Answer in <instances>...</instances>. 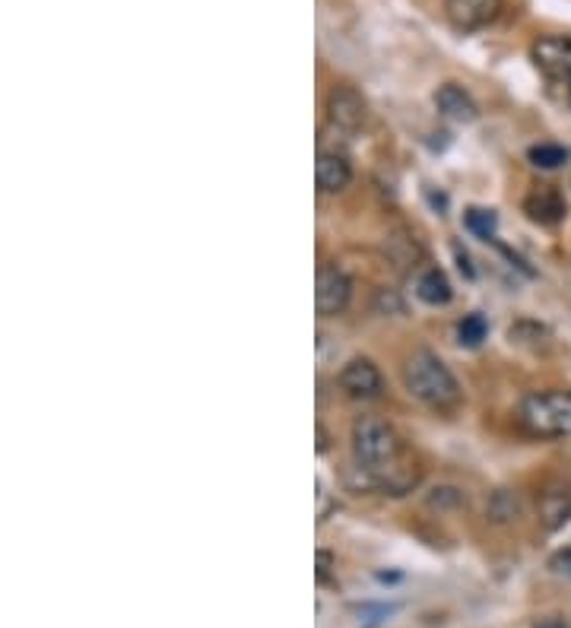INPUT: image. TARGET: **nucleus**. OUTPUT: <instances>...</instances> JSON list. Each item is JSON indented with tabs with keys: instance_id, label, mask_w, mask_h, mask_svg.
Masks as SVG:
<instances>
[{
	"instance_id": "1",
	"label": "nucleus",
	"mask_w": 571,
	"mask_h": 628,
	"mask_svg": "<svg viewBox=\"0 0 571 628\" xmlns=\"http://www.w3.org/2000/svg\"><path fill=\"white\" fill-rule=\"evenodd\" d=\"M401 375H404L406 391L432 410H454L461 403V384L454 371L426 346L406 353Z\"/></svg>"
},
{
	"instance_id": "2",
	"label": "nucleus",
	"mask_w": 571,
	"mask_h": 628,
	"mask_svg": "<svg viewBox=\"0 0 571 628\" xmlns=\"http://www.w3.org/2000/svg\"><path fill=\"white\" fill-rule=\"evenodd\" d=\"M518 423L534 438L571 435V391H534L518 403Z\"/></svg>"
},
{
	"instance_id": "3",
	"label": "nucleus",
	"mask_w": 571,
	"mask_h": 628,
	"mask_svg": "<svg viewBox=\"0 0 571 628\" xmlns=\"http://www.w3.org/2000/svg\"><path fill=\"white\" fill-rule=\"evenodd\" d=\"M349 448L356 466H378V463L397 461L404 454L401 435L391 423L378 416H359L349 429Z\"/></svg>"
},
{
	"instance_id": "4",
	"label": "nucleus",
	"mask_w": 571,
	"mask_h": 628,
	"mask_svg": "<svg viewBox=\"0 0 571 628\" xmlns=\"http://www.w3.org/2000/svg\"><path fill=\"white\" fill-rule=\"evenodd\" d=\"M359 479H356V489L362 493H381V496H406L419 486L423 479V470L419 463L409 461V458H397V461L378 463V466H356Z\"/></svg>"
},
{
	"instance_id": "5",
	"label": "nucleus",
	"mask_w": 571,
	"mask_h": 628,
	"mask_svg": "<svg viewBox=\"0 0 571 628\" xmlns=\"http://www.w3.org/2000/svg\"><path fill=\"white\" fill-rule=\"evenodd\" d=\"M353 301V280L346 276V270L336 264H324L318 270V283H314V305L321 318H336L349 308Z\"/></svg>"
},
{
	"instance_id": "6",
	"label": "nucleus",
	"mask_w": 571,
	"mask_h": 628,
	"mask_svg": "<svg viewBox=\"0 0 571 628\" xmlns=\"http://www.w3.org/2000/svg\"><path fill=\"white\" fill-rule=\"evenodd\" d=\"M328 121L334 125L336 131H362V125L369 121V102L356 86L340 83L328 93Z\"/></svg>"
},
{
	"instance_id": "7",
	"label": "nucleus",
	"mask_w": 571,
	"mask_h": 628,
	"mask_svg": "<svg viewBox=\"0 0 571 628\" xmlns=\"http://www.w3.org/2000/svg\"><path fill=\"white\" fill-rule=\"evenodd\" d=\"M504 0H444V16L457 33H479L492 26Z\"/></svg>"
},
{
	"instance_id": "8",
	"label": "nucleus",
	"mask_w": 571,
	"mask_h": 628,
	"mask_svg": "<svg viewBox=\"0 0 571 628\" xmlns=\"http://www.w3.org/2000/svg\"><path fill=\"white\" fill-rule=\"evenodd\" d=\"M531 58L534 64L559 83L571 80V35H539L531 45Z\"/></svg>"
},
{
	"instance_id": "9",
	"label": "nucleus",
	"mask_w": 571,
	"mask_h": 628,
	"mask_svg": "<svg viewBox=\"0 0 571 628\" xmlns=\"http://www.w3.org/2000/svg\"><path fill=\"white\" fill-rule=\"evenodd\" d=\"M340 388L349 394V398L356 400H371L381 394V388H384V378H381V371H378V365L366 359V356H356V359H349V363L340 368Z\"/></svg>"
},
{
	"instance_id": "10",
	"label": "nucleus",
	"mask_w": 571,
	"mask_h": 628,
	"mask_svg": "<svg viewBox=\"0 0 571 628\" xmlns=\"http://www.w3.org/2000/svg\"><path fill=\"white\" fill-rule=\"evenodd\" d=\"M314 178H318V191L321 194H340L353 181V163L343 153H336V150H321L318 153V166H314Z\"/></svg>"
},
{
	"instance_id": "11",
	"label": "nucleus",
	"mask_w": 571,
	"mask_h": 628,
	"mask_svg": "<svg viewBox=\"0 0 571 628\" xmlns=\"http://www.w3.org/2000/svg\"><path fill=\"white\" fill-rule=\"evenodd\" d=\"M539 521L546 530L566 528L571 521V486L552 483L539 493Z\"/></svg>"
},
{
	"instance_id": "12",
	"label": "nucleus",
	"mask_w": 571,
	"mask_h": 628,
	"mask_svg": "<svg viewBox=\"0 0 571 628\" xmlns=\"http://www.w3.org/2000/svg\"><path fill=\"white\" fill-rule=\"evenodd\" d=\"M436 105L448 121H457V125H471V121H476V115H479V108H476L471 93H467L464 86H457V83L438 86Z\"/></svg>"
},
{
	"instance_id": "13",
	"label": "nucleus",
	"mask_w": 571,
	"mask_h": 628,
	"mask_svg": "<svg viewBox=\"0 0 571 628\" xmlns=\"http://www.w3.org/2000/svg\"><path fill=\"white\" fill-rule=\"evenodd\" d=\"M524 213L539 223V226H559L562 220H566V213H569V206H566V200L559 191H552V188H537L534 194H527L524 198Z\"/></svg>"
},
{
	"instance_id": "14",
	"label": "nucleus",
	"mask_w": 571,
	"mask_h": 628,
	"mask_svg": "<svg viewBox=\"0 0 571 628\" xmlns=\"http://www.w3.org/2000/svg\"><path fill=\"white\" fill-rule=\"evenodd\" d=\"M451 296H454V289H451V280H448V273L441 266H423L419 270V276H416V298L419 301L441 308V305L451 301Z\"/></svg>"
},
{
	"instance_id": "15",
	"label": "nucleus",
	"mask_w": 571,
	"mask_h": 628,
	"mask_svg": "<svg viewBox=\"0 0 571 628\" xmlns=\"http://www.w3.org/2000/svg\"><path fill=\"white\" fill-rule=\"evenodd\" d=\"M527 159H531V166L552 171V168H559L569 163V150H566V146H559V143H534V146L527 150Z\"/></svg>"
},
{
	"instance_id": "16",
	"label": "nucleus",
	"mask_w": 571,
	"mask_h": 628,
	"mask_svg": "<svg viewBox=\"0 0 571 628\" xmlns=\"http://www.w3.org/2000/svg\"><path fill=\"white\" fill-rule=\"evenodd\" d=\"M486 336H489V324H486L483 315H467V318L457 324V340H461V346H467V349H476Z\"/></svg>"
},
{
	"instance_id": "17",
	"label": "nucleus",
	"mask_w": 571,
	"mask_h": 628,
	"mask_svg": "<svg viewBox=\"0 0 571 628\" xmlns=\"http://www.w3.org/2000/svg\"><path fill=\"white\" fill-rule=\"evenodd\" d=\"M464 223H467V229L473 235H479V238H496V226H499V216L492 213V210H479V206H473L464 213Z\"/></svg>"
},
{
	"instance_id": "18",
	"label": "nucleus",
	"mask_w": 571,
	"mask_h": 628,
	"mask_svg": "<svg viewBox=\"0 0 571 628\" xmlns=\"http://www.w3.org/2000/svg\"><path fill=\"white\" fill-rule=\"evenodd\" d=\"M331 568H334V556L321 549V553H318V581H328Z\"/></svg>"
},
{
	"instance_id": "19",
	"label": "nucleus",
	"mask_w": 571,
	"mask_h": 628,
	"mask_svg": "<svg viewBox=\"0 0 571 628\" xmlns=\"http://www.w3.org/2000/svg\"><path fill=\"white\" fill-rule=\"evenodd\" d=\"M454 254H457V266H461V270H464V273L473 280V276H476V270H473V264H471V254H467L461 245H454Z\"/></svg>"
},
{
	"instance_id": "20",
	"label": "nucleus",
	"mask_w": 571,
	"mask_h": 628,
	"mask_svg": "<svg viewBox=\"0 0 571 628\" xmlns=\"http://www.w3.org/2000/svg\"><path fill=\"white\" fill-rule=\"evenodd\" d=\"M531 628H569V623L559 619V616H543V619H537Z\"/></svg>"
},
{
	"instance_id": "21",
	"label": "nucleus",
	"mask_w": 571,
	"mask_h": 628,
	"mask_svg": "<svg viewBox=\"0 0 571 628\" xmlns=\"http://www.w3.org/2000/svg\"><path fill=\"white\" fill-rule=\"evenodd\" d=\"M318 451H328V431H324V426H318Z\"/></svg>"
},
{
	"instance_id": "22",
	"label": "nucleus",
	"mask_w": 571,
	"mask_h": 628,
	"mask_svg": "<svg viewBox=\"0 0 571 628\" xmlns=\"http://www.w3.org/2000/svg\"><path fill=\"white\" fill-rule=\"evenodd\" d=\"M569 99H571V80H569Z\"/></svg>"
}]
</instances>
